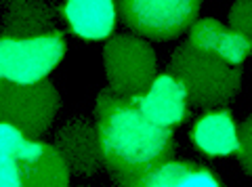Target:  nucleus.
<instances>
[{"instance_id":"obj_1","label":"nucleus","mask_w":252,"mask_h":187,"mask_svg":"<svg viewBox=\"0 0 252 187\" xmlns=\"http://www.w3.org/2000/svg\"><path fill=\"white\" fill-rule=\"evenodd\" d=\"M94 114L101 162L120 185L170 160L172 128L152 122L132 97L103 91L97 97Z\"/></svg>"},{"instance_id":"obj_2","label":"nucleus","mask_w":252,"mask_h":187,"mask_svg":"<svg viewBox=\"0 0 252 187\" xmlns=\"http://www.w3.org/2000/svg\"><path fill=\"white\" fill-rule=\"evenodd\" d=\"M170 76L185 87L187 101L198 107H220L235 97L242 74L215 53H204L183 44L170 57Z\"/></svg>"},{"instance_id":"obj_3","label":"nucleus","mask_w":252,"mask_h":187,"mask_svg":"<svg viewBox=\"0 0 252 187\" xmlns=\"http://www.w3.org/2000/svg\"><path fill=\"white\" fill-rule=\"evenodd\" d=\"M107 91L120 97H137L152 87L158 76V57L143 38L114 36L103 51Z\"/></svg>"},{"instance_id":"obj_4","label":"nucleus","mask_w":252,"mask_h":187,"mask_svg":"<svg viewBox=\"0 0 252 187\" xmlns=\"http://www.w3.org/2000/svg\"><path fill=\"white\" fill-rule=\"evenodd\" d=\"M59 105V93L49 80L0 84V122L13 124L28 139H38L49 130Z\"/></svg>"},{"instance_id":"obj_5","label":"nucleus","mask_w":252,"mask_h":187,"mask_svg":"<svg viewBox=\"0 0 252 187\" xmlns=\"http://www.w3.org/2000/svg\"><path fill=\"white\" fill-rule=\"evenodd\" d=\"M65 55L61 32L36 38H0V80L30 84L44 80Z\"/></svg>"},{"instance_id":"obj_6","label":"nucleus","mask_w":252,"mask_h":187,"mask_svg":"<svg viewBox=\"0 0 252 187\" xmlns=\"http://www.w3.org/2000/svg\"><path fill=\"white\" fill-rule=\"evenodd\" d=\"M126 26L154 40H170L198 19L200 0H118Z\"/></svg>"},{"instance_id":"obj_7","label":"nucleus","mask_w":252,"mask_h":187,"mask_svg":"<svg viewBox=\"0 0 252 187\" xmlns=\"http://www.w3.org/2000/svg\"><path fill=\"white\" fill-rule=\"evenodd\" d=\"M55 150L67 164L69 173L93 175L101 164L97 128L84 118L63 124L55 137Z\"/></svg>"},{"instance_id":"obj_8","label":"nucleus","mask_w":252,"mask_h":187,"mask_svg":"<svg viewBox=\"0 0 252 187\" xmlns=\"http://www.w3.org/2000/svg\"><path fill=\"white\" fill-rule=\"evenodd\" d=\"M17 164L21 187H69V168L55 145L26 139Z\"/></svg>"},{"instance_id":"obj_9","label":"nucleus","mask_w":252,"mask_h":187,"mask_svg":"<svg viewBox=\"0 0 252 187\" xmlns=\"http://www.w3.org/2000/svg\"><path fill=\"white\" fill-rule=\"evenodd\" d=\"M132 101H135L137 107L152 122L160 124V126H168V128L183 122L187 114L185 87L170 74L156 76L152 87L143 95L132 97Z\"/></svg>"},{"instance_id":"obj_10","label":"nucleus","mask_w":252,"mask_h":187,"mask_svg":"<svg viewBox=\"0 0 252 187\" xmlns=\"http://www.w3.org/2000/svg\"><path fill=\"white\" fill-rule=\"evenodd\" d=\"M116 0H65L63 17L84 40H103L116 28Z\"/></svg>"},{"instance_id":"obj_11","label":"nucleus","mask_w":252,"mask_h":187,"mask_svg":"<svg viewBox=\"0 0 252 187\" xmlns=\"http://www.w3.org/2000/svg\"><path fill=\"white\" fill-rule=\"evenodd\" d=\"M193 143L208 156H229L238 152V126L227 110L210 112L195 122L191 130Z\"/></svg>"},{"instance_id":"obj_12","label":"nucleus","mask_w":252,"mask_h":187,"mask_svg":"<svg viewBox=\"0 0 252 187\" xmlns=\"http://www.w3.org/2000/svg\"><path fill=\"white\" fill-rule=\"evenodd\" d=\"M57 9L42 0H17L11 4L4 19V30L9 38H36L55 30Z\"/></svg>"},{"instance_id":"obj_13","label":"nucleus","mask_w":252,"mask_h":187,"mask_svg":"<svg viewBox=\"0 0 252 187\" xmlns=\"http://www.w3.org/2000/svg\"><path fill=\"white\" fill-rule=\"evenodd\" d=\"M225 28L217 19H195L189 28V46L204 53H215Z\"/></svg>"},{"instance_id":"obj_14","label":"nucleus","mask_w":252,"mask_h":187,"mask_svg":"<svg viewBox=\"0 0 252 187\" xmlns=\"http://www.w3.org/2000/svg\"><path fill=\"white\" fill-rule=\"evenodd\" d=\"M250 51H252V40H248L246 36L233 32V30H229V28H225V32H223V36H220L219 46L215 51V55H219L229 65L238 67L242 61L248 57Z\"/></svg>"},{"instance_id":"obj_15","label":"nucleus","mask_w":252,"mask_h":187,"mask_svg":"<svg viewBox=\"0 0 252 187\" xmlns=\"http://www.w3.org/2000/svg\"><path fill=\"white\" fill-rule=\"evenodd\" d=\"M189 168H191L189 162L168 160L158 168H154L152 173L139 177V187H175L179 183V179L183 177Z\"/></svg>"},{"instance_id":"obj_16","label":"nucleus","mask_w":252,"mask_h":187,"mask_svg":"<svg viewBox=\"0 0 252 187\" xmlns=\"http://www.w3.org/2000/svg\"><path fill=\"white\" fill-rule=\"evenodd\" d=\"M26 139L28 137L13 124L0 122V160H17Z\"/></svg>"},{"instance_id":"obj_17","label":"nucleus","mask_w":252,"mask_h":187,"mask_svg":"<svg viewBox=\"0 0 252 187\" xmlns=\"http://www.w3.org/2000/svg\"><path fill=\"white\" fill-rule=\"evenodd\" d=\"M229 30L252 40V0H235L231 4Z\"/></svg>"},{"instance_id":"obj_18","label":"nucleus","mask_w":252,"mask_h":187,"mask_svg":"<svg viewBox=\"0 0 252 187\" xmlns=\"http://www.w3.org/2000/svg\"><path fill=\"white\" fill-rule=\"evenodd\" d=\"M238 137H240V145H238V160L242 168L248 175H252V116L248 120H244V124L238 128Z\"/></svg>"},{"instance_id":"obj_19","label":"nucleus","mask_w":252,"mask_h":187,"mask_svg":"<svg viewBox=\"0 0 252 187\" xmlns=\"http://www.w3.org/2000/svg\"><path fill=\"white\" fill-rule=\"evenodd\" d=\"M175 187H220L217 177L206 168H189L187 173L179 179Z\"/></svg>"},{"instance_id":"obj_20","label":"nucleus","mask_w":252,"mask_h":187,"mask_svg":"<svg viewBox=\"0 0 252 187\" xmlns=\"http://www.w3.org/2000/svg\"><path fill=\"white\" fill-rule=\"evenodd\" d=\"M0 187H21L17 160H0Z\"/></svg>"},{"instance_id":"obj_21","label":"nucleus","mask_w":252,"mask_h":187,"mask_svg":"<svg viewBox=\"0 0 252 187\" xmlns=\"http://www.w3.org/2000/svg\"><path fill=\"white\" fill-rule=\"evenodd\" d=\"M122 187H139V177H137V179H132V181H128V183H124Z\"/></svg>"}]
</instances>
